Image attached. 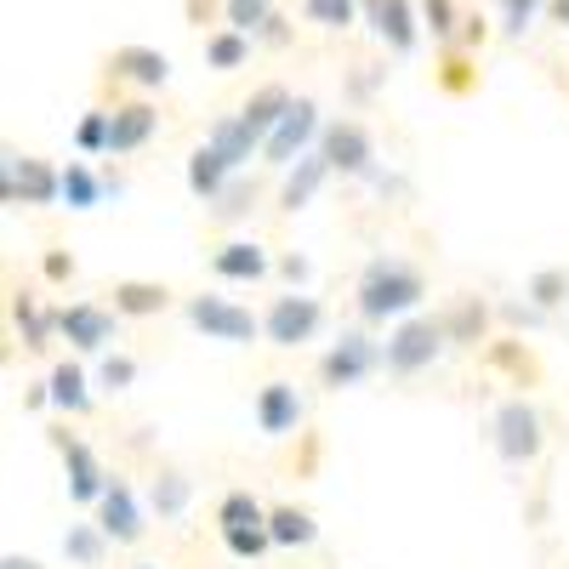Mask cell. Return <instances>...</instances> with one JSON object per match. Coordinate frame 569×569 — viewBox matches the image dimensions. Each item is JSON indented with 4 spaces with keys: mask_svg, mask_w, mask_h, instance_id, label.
<instances>
[{
    "mask_svg": "<svg viewBox=\"0 0 569 569\" xmlns=\"http://www.w3.org/2000/svg\"><path fill=\"white\" fill-rule=\"evenodd\" d=\"M291 103H297L291 91H284L279 80H268V86H257L251 98L240 103V120H246V126H251V131H257V137L268 142V131H273V126L284 120V109H291Z\"/></svg>",
    "mask_w": 569,
    "mask_h": 569,
    "instance_id": "cell-28",
    "label": "cell"
},
{
    "mask_svg": "<svg viewBox=\"0 0 569 569\" xmlns=\"http://www.w3.org/2000/svg\"><path fill=\"white\" fill-rule=\"evenodd\" d=\"M257 40H262V46H273V52H279V46H291V40H297V29H291V18H284V12H273V23H268V29H262Z\"/></svg>",
    "mask_w": 569,
    "mask_h": 569,
    "instance_id": "cell-43",
    "label": "cell"
},
{
    "mask_svg": "<svg viewBox=\"0 0 569 569\" xmlns=\"http://www.w3.org/2000/svg\"><path fill=\"white\" fill-rule=\"evenodd\" d=\"M109 297H114L109 308L120 319H154V313L171 308V284H160V279H114Z\"/></svg>",
    "mask_w": 569,
    "mask_h": 569,
    "instance_id": "cell-21",
    "label": "cell"
},
{
    "mask_svg": "<svg viewBox=\"0 0 569 569\" xmlns=\"http://www.w3.org/2000/svg\"><path fill=\"white\" fill-rule=\"evenodd\" d=\"M273 273H279V279H284V284H291V291H302V284H308V279H313V262H308V257H302V251H284V257H279V262H273Z\"/></svg>",
    "mask_w": 569,
    "mask_h": 569,
    "instance_id": "cell-41",
    "label": "cell"
},
{
    "mask_svg": "<svg viewBox=\"0 0 569 569\" xmlns=\"http://www.w3.org/2000/svg\"><path fill=\"white\" fill-rule=\"evenodd\" d=\"M222 536V547L233 552V558H246V563H257L268 547H273V530L268 525H233V530H217Z\"/></svg>",
    "mask_w": 569,
    "mask_h": 569,
    "instance_id": "cell-36",
    "label": "cell"
},
{
    "mask_svg": "<svg viewBox=\"0 0 569 569\" xmlns=\"http://www.w3.org/2000/svg\"><path fill=\"white\" fill-rule=\"evenodd\" d=\"M131 569H160V563H131Z\"/></svg>",
    "mask_w": 569,
    "mask_h": 569,
    "instance_id": "cell-50",
    "label": "cell"
},
{
    "mask_svg": "<svg viewBox=\"0 0 569 569\" xmlns=\"http://www.w3.org/2000/svg\"><path fill=\"white\" fill-rule=\"evenodd\" d=\"M12 325H18V337L29 353H46L58 337V308H40L34 291H12Z\"/></svg>",
    "mask_w": 569,
    "mask_h": 569,
    "instance_id": "cell-24",
    "label": "cell"
},
{
    "mask_svg": "<svg viewBox=\"0 0 569 569\" xmlns=\"http://www.w3.org/2000/svg\"><path fill=\"white\" fill-rule=\"evenodd\" d=\"M490 445H496V456H501L507 467H530V461L541 456V445H547V421H541V410H536L525 393L501 399L496 416H490Z\"/></svg>",
    "mask_w": 569,
    "mask_h": 569,
    "instance_id": "cell-4",
    "label": "cell"
},
{
    "mask_svg": "<svg viewBox=\"0 0 569 569\" xmlns=\"http://www.w3.org/2000/svg\"><path fill=\"white\" fill-rule=\"evenodd\" d=\"M40 273L52 279V284H69V279H74V257H69V251H46V257H40Z\"/></svg>",
    "mask_w": 569,
    "mask_h": 569,
    "instance_id": "cell-42",
    "label": "cell"
},
{
    "mask_svg": "<svg viewBox=\"0 0 569 569\" xmlns=\"http://www.w3.org/2000/svg\"><path fill=\"white\" fill-rule=\"evenodd\" d=\"M547 7H552V18H558V23L569 29V0H547Z\"/></svg>",
    "mask_w": 569,
    "mask_h": 569,
    "instance_id": "cell-49",
    "label": "cell"
},
{
    "mask_svg": "<svg viewBox=\"0 0 569 569\" xmlns=\"http://www.w3.org/2000/svg\"><path fill=\"white\" fill-rule=\"evenodd\" d=\"M154 131H160V109H154L149 98L114 103V137H109V154H114V160H126V154H137V149H149Z\"/></svg>",
    "mask_w": 569,
    "mask_h": 569,
    "instance_id": "cell-17",
    "label": "cell"
},
{
    "mask_svg": "<svg viewBox=\"0 0 569 569\" xmlns=\"http://www.w3.org/2000/svg\"><path fill=\"white\" fill-rule=\"evenodd\" d=\"M439 319L450 330V348H479L490 337V302L485 297H456Z\"/></svg>",
    "mask_w": 569,
    "mask_h": 569,
    "instance_id": "cell-26",
    "label": "cell"
},
{
    "mask_svg": "<svg viewBox=\"0 0 569 569\" xmlns=\"http://www.w3.org/2000/svg\"><path fill=\"white\" fill-rule=\"evenodd\" d=\"M46 388H52V410H63V416H86L98 405V376H86L80 359H58L46 370Z\"/></svg>",
    "mask_w": 569,
    "mask_h": 569,
    "instance_id": "cell-18",
    "label": "cell"
},
{
    "mask_svg": "<svg viewBox=\"0 0 569 569\" xmlns=\"http://www.w3.org/2000/svg\"><path fill=\"white\" fill-rule=\"evenodd\" d=\"M103 182H109V200H126V177H114V171H103Z\"/></svg>",
    "mask_w": 569,
    "mask_h": 569,
    "instance_id": "cell-48",
    "label": "cell"
},
{
    "mask_svg": "<svg viewBox=\"0 0 569 569\" xmlns=\"http://www.w3.org/2000/svg\"><path fill=\"white\" fill-rule=\"evenodd\" d=\"M365 18L370 29L382 34L388 52H416V40H421V7L416 0H365Z\"/></svg>",
    "mask_w": 569,
    "mask_h": 569,
    "instance_id": "cell-16",
    "label": "cell"
},
{
    "mask_svg": "<svg viewBox=\"0 0 569 569\" xmlns=\"http://www.w3.org/2000/svg\"><path fill=\"white\" fill-rule=\"evenodd\" d=\"M211 273L222 284H262L273 273V257H268L262 240H251V233H233V240H222L211 251Z\"/></svg>",
    "mask_w": 569,
    "mask_h": 569,
    "instance_id": "cell-14",
    "label": "cell"
},
{
    "mask_svg": "<svg viewBox=\"0 0 569 569\" xmlns=\"http://www.w3.org/2000/svg\"><path fill=\"white\" fill-rule=\"evenodd\" d=\"M319 149H325V160H330V171L337 177H376L382 166H376V142H370V131L359 126V120H348V114H337V120H325V131H319Z\"/></svg>",
    "mask_w": 569,
    "mask_h": 569,
    "instance_id": "cell-10",
    "label": "cell"
},
{
    "mask_svg": "<svg viewBox=\"0 0 569 569\" xmlns=\"http://www.w3.org/2000/svg\"><path fill=\"white\" fill-rule=\"evenodd\" d=\"M188 507H194V479H188L182 467H154V479H149V512L160 518V525H182Z\"/></svg>",
    "mask_w": 569,
    "mask_h": 569,
    "instance_id": "cell-20",
    "label": "cell"
},
{
    "mask_svg": "<svg viewBox=\"0 0 569 569\" xmlns=\"http://www.w3.org/2000/svg\"><path fill=\"white\" fill-rule=\"evenodd\" d=\"M98 525H103V536L114 541V547H137L142 536H149V512H142V501H137V490L120 479H109V490H103V501H98Z\"/></svg>",
    "mask_w": 569,
    "mask_h": 569,
    "instance_id": "cell-13",
    "label": "cell"
},
{
    "mask_svg": "<svg viewBox=\"0 0 569 569\" xmlns=\"http://www.w3.org/2000/svg\"><path fill=\"white\" fill-rule=\"evenodd\" d=\"M137 388V359L131 353H98V393L120 399Z\"/></svg>",
    "mask_w": 569,
    "mask_h": 569,
    "instance_id": "cell-34",
    "label": "cell"
},
{
    "mask_svg": "<svg viewBox=\"0 0 569 569\" xmlns=\"http://www.w3.org/2000/svg\"><path fill=\"white\" fill-rule=\"evenodd\" d=\"M233 525H268V507L251 490H228L217 501V530H233Z\"/></svg>",
    "mask_w": 569,
    "mask_h": 569,
    "instance_id": "cell-33",
    "label": "cell"
},
{
    "mask_svg": "<svg viewBox=\"0 0 569 569\" xmlns=\"http://www.w3.org/2000/svg\"><path fill=\"white\" fill-rule=\"evenodd\" d=\"M182 319L200 330L206 342H228V348H251L262 337V319L246 308V302H233L222 291H200V297H182Z\"/></svg>",
    "mask_w": 569,
    "mask_h": 569,
    "instance_id": "cell-3",
    "label": "cell"
},
{
    "mask_svg": "<svg viewBox=\"0 0 569 569\" xmlns=\"http://www.w3.org/2000/svg\"><path fill=\"white\" fill-rule=\"evenodd\" d=\"M251 40L257 34H240V29H211L206 34V69H217V74H233V69H246L251 63Z\"/></svg>",
    "mask_w": 569,
    "mask_h": 569,
    "instance_id": "cell-29",
    "label": "cell"
},
{
    "mask_svg": "<svg viewBox=\"0 0 569 569\" xmlns=\"http://www.w3.org/2000/svg\"><path fill=\"white\" fill-rule=\"evenodd\" d=\"M319 330H325V302L308 297V291H284V297H273L268 313H262V342H273V348H284V353L308 348Z\"/></svg>",
    "mask_w": 569,
    "mask_h": 569,
    "instance_id": "cell-7",
    "label": "cell"
},
{
    "mask_svg": "<svg viewBox=\"0 0 569 569\" xmlns=\"http://www.w3.org/2000/svg\"><path fill=\"white\" fill-rule=\"evenodd\" d=\"M251 416H257V433H262V439H291L297 427H302V416H308V405H302L297 382L273 376V382H262V388H257Z\"/></svg>",
    "mask_w": 569,
    "mask_h": 569,
    "instance_id": "cell-12",
    "label": "cell"
},
{
    "mask_svg": "<svg viewBox=\"0 0 569 569\" xmlns=\"http://www.w3.org/2000/svg\"><path fill=\"white\" fill-rule=\"evenodd\" d=\"M109 137H114V109H86L74 126V154H86V160L109 154Z\"/></svg>",
    "mask_w": 569,
    "mask_h": 569,
    "instance_id": "cell-31",
    "label": "cell"
},
{
    "mask_svg": "<svg viewBox=\"0 0 569 569\" xmlns=\"http://www.w3.org/2000/svg\"><path fill=\"white\" fill-rule=\"evenodd\" d=\"M52 445H58V456H63V490H69V501H74V507H98L114 472L98 461V450H91L80 433H69V427H58Z\"/></svg>",
    "mask_w": 569,
    "mask_h": 569,
    "instance_id": "cell-8",
    "label": "cell"
},
{
    "mask_svg": "<svg viewBox=\"0 0 569 569\" xmlns=\"http://www.w3.org/2000/svg\"><path fill=\"white\" fill-rule=\"evenodd\" d=\"M525 297L536 302V308H558V302H569V273L563 268H541V273H530V284H525Z\"/></svg>",
    "mask_w": 569,
    "mask_h": 569,
    "instance_id": "cell-38",
    "label": "cell"
},
{
    "mask_svg": "<svg viewBox=\"0 0 569 569\" xmlns=\"http://www.w3.org/2000/svg\"><path fill=\"white\" fill-rule=\"evenodd\" d=\"M330 177H337V171H330L325 149H308L297 166H284V171H279V211H284V217L308 211V206L319 200V188H325Z\"/></svg>",
    "mask_w": 569,
    "mask_h": 569,
    "instance_id": "cell-15",
    "label": "cell"
},
{
    "mask_svg": "<svg viewBox=\"0 0 569 569\" xmlns=\"http://www.w3.org/2000/svg\"><path fill=\"white\" fill-rule=\"evenodd\" d=\"M302 12H308V23H319V29H353L359 23V12H365V0H302Z\"/></svg>",
    "mask_w": 569,
    "mask_h": 569,
    "instance_id": "cell-35",
    "label": "cell"
},
{
    "mask_svg": "<svg viewBox=\"0 0 569 569\" xmlns=\"http://www.w3.org/2000/svg\"><path fill=\"white\" fill-rule=\"evenodd\" d=\"M233 177H240V171H233L217 149H211V142H200V149L194 154H188V171H182V182H188V194H194L200 206H211L217 194H222V188L233 182Z\"/></svg>",
    "mask_w": 569,
    "mask_h": 569,
    "instance_id": "cell-22",
    "label": "cell"
},
{
    "mask_svg": "<svg viewBox=\"0 0 569 569\" xmlns=\"http://www.w3.org/2000/svg\"><path fill=\"white\" fill-rule=\"evenodd\" d=\"M541 7H547V0H501V34H507V40H525V34L536 29Z\"/></svg>",
    "mask_w": 569,
    "mask_h": 569,
    "instance_id": "cell-40",
    "label": "cell"
},
{
    "mask_svg": "<svg viewBox=\"0 0 569 569\" xmlns=\"http://www.w3.org/2000/svg\"><path fill=\"white\" fill-rule=\"evenodd\" d=\"M0 200L12 211L63 206V166L40 160V154H7V166H0Z\"/></svg>",
    "mask_w": 569,
    "mask_h": 569,
    "instance_id": "cell-5",
    "label": "cell"
},
{
    "mask_svg": "<svg viewBox=\"0 0 569 569\" xmlns=\"http://www.w3.org/2000/svg\"><path fill=\"white\" fill-rule=\"evenodd\" d=\"M251 206H257V182L251 177H233L206 211H211V222H240V217H251Z\"/></svg>",
    "mask_w": 569,
    "mask_h": 569,
    "instance_id": "cell-32",
    "label": "cell"
},
{
    "mask_svg": "<svg viewBox=\"0 0 569 569\" xmlns=\"http://www.w3.org/2000/svg\"><path fill=\"white\" fill-rule=\"evenodd\" d=\"M496 365H512V370H518V365H530V359L512 348V337H501V342H496Z\"/></svg>",
    "mask_w": 569,
    "mask_h": 569,
    "instance_id": "cell-46",
    "label": "cell"
},
{
    "mask_svg": "<svg viewBox=\"0 0 569 569\" xmlns=\"http://www.w3.org/2000/svg\"><path fill=\"white\" fill-rule=\"evenodd\" d=\"M109 74L137 86V91H160L171 80V58L160 52V46H120V52L109 58Z\"/></svg>",
    "mask_w": 569,
    "mask_h": 569,
    "instance_id": "cell-19",
    "label": "cell"
},
{
    "mask_svg": "<svg viewBox=\"0 0 569 569\" xmlns=\"http://www.w3.org/2000/svg\"><path fill=\"white\" fill-rule=\"evenodd\" d=\"M268 530H273V547H313L319 541V525L308 507H268Z\"/></svg>",
    "mask_w": 569,
    "mask_h": 569,
    "instance_id": "cell-30",
    "label": "cell"
},
{
    "mask_svg": "<svg viewBox=\"0 0 569 569\" xmlns=\"http://www.w3.org/2000/svg\"><path fill=\"white\" fill-rule=\"evenodd\" d=\"M109 547H114V541L103 536L98 518H80V525L63 530V558H69V569H103Z\"/></svg>",
    "mask_w": 569,
    "mask_h": 569,
    "instance_id": "cell-27",
    "label": "cell"
},
{
    "mask_svg": "<svg viewBox=\"0 0 569 569\" xmlns=\"http://www.w3.org/2000/svg\"><path fill=\"white\" fill-rule=\"evenodd\" d=\"M450 348V330L445 319H427V313H410L399 325H388V342H382V370L399 376V382H410V376L433 370Z\"/></svg>",
    "mask_w": 569,
    "mask_h": 569,
    "instance_id": "cell-2",
    "label": "cell"
},
{
    "mask_svg": "<svg viewBox=\"0 0 569 569\" xmlns=\"http://www.w3.org/2000/svg\"><path fill=\"white\" fill-rule=\"evenodd\" d=\"M416 7H421V29L433 40H456V29L467 18V12H456V0H416Z\"/></svg>",
    "mask_w": 569,
    "mask_h": 569,
    "instance_id": "cell-39",
    "label": "cell"
},
{
    "mask_svg": "<svg viewBox=\"0 0 569 569\" xmlns=\"http://www.w3.org/2000/svg\"><path fill=\"white\" fill-rule=\"evenodd\" d=\"M0 569H46L40 558H23V552H7V558H0Z\"/></svg>",
    "mask_w": 569,
    "mask_h": 569,
    "instance_id": "cell-47",
    "label": "cell"
},
{
    "mask_svg": "<svg viewBox=\"0 0 569 569\" xmlns=\"http://www.w3.org/2000/svg\"><path fill=\"white\" fill-rule=\"evenodd\" d=\"M485 34H490V29H485V18H472V12H467V18H461V29H456L461 52H479V46H485Z\"/></svg>",
    "mask_w": 569,
    "mask_h": 569,
    "instance_id": "cell-44",
    "label": "cell"
},
{
    "mask_svg": "<svg viewBox=\"0 0 569 569\" xmlns=\"http://www.w3.org/2000/svg\"><path fill=\"white\" fill-rule=\"evenodd\" d=\"M376 370H382V342H376L365 325L342 330V337L319 353V382H325L330 393H348V388L370 382Z\"/></svg>",
    "mask_w": 569,
    "mask_h": 569,
    "instance_id": "cell-6",
    "label": "cell"
},
{
    "mask_svg": "<svg viewBox=\"0 0 569 569\" xmlns=\"http://www.w3.org/2000/svg\"><path fill=\"white\" fill-rule=\"evenodd\" d=\"M46 405H52V388H46V382H29V388H23V410H46Z\"/></svg>",
    "mask_w": 569,
    "mask_h": 569,
    "instance_id": "cell-45",
    "label": "cell"
},
{
    "mask_svg": "<svg viewBox=\"0 0 569 569\" xmlns=\"http://www.w3.org/2000/svg\"><path fill=\"white\" fill-rule=\"evenodd\" d=\"M206 142H211V149L233 166V171H246L257 154H262V137L240 120V114H222V120H211V131H206Z\"/></svg>",
    "mask_w": 569,
    "mask_h": 569,
    "instance_id": "cell-23",
    "label": "cell"
},
{
    "mask_svg": "<svg viewBox=\"0 0 569 569\" xmlns=\"http://www.w3.org/2000/svg\"><path fill=\"white\" fill-rule=\"evenodd\" d=\"M222 18H228V29H240V34H262L273 23V0H228Z\"/></svg>",
    "mask_w": 569,
    "mask_h": 569,
    "instance_id": "cell-37",
    "label": "cell"
},
{
    "mask_svg": "<svg viewBox=\"0 0 569 569\" xmlns=\"http://www.w3.org/2000/svg\"><path fill=\"white\" fill-rule=\"evenodd\" d=\"M58 337L74 353H109L120 342V313L103 302H69V308H58Z\"/></svg>",
    "mask_w": 569,
    "mask_h": 569,
    "instance_id": "cell-11",
    "label": "cell"
},
{
    "mask_svg": "<svg viewBox=\"0 0 569 569\" xmlns=\"http://www.w3.org/2000/svg\"><path fill=\"white\" fill-rule=\"evenodd\" d=\"M98 206H109V182L80 154V160L63 166V211H98Z\"/></svg>",
    "mask_w": 569,
    "mask_h": 569,
    "instance_id": "cell-25",
    "label": "cell"
},
{
    "mask_svg": "<svg viewBox=\"0 0 569 569\" xmlns=\"http://www.w3.org/2000/svg\"><path fill=\"white\" fill-rule=\"evenodd\" d=\"M421 302H427V279H421V268H416L410 257H393V251L370 257L365 273H359V284H353L359 325H399V319L421 313Z\"/></svg>",
    "mask_w": 569,
    "mask_h": 569,
    "instance_id": "cell-1",
    "label": "cell"
},
{
    "mask_svg": "<svg viewBox=\"0 0 569 569\" xmlns=\"http://www.w3.org/2000/svg\"><path fill=\"white\" fill-rule=\"evenodd\" d=\"M319 131H325V114H319V103H313V98H297L291 109H284V120L268 131V142H262V160H268L273 171L297 166L308 149H319Z\"/></svg>",
    "mask_w": 569,
    "mask_h": 569,
    "instance_id": "cell-9",
    "label": "cell"
}]
</instances>
